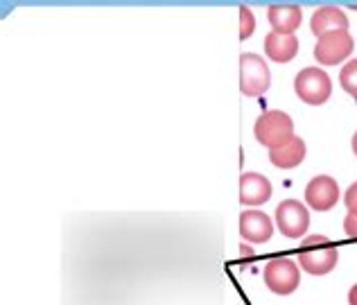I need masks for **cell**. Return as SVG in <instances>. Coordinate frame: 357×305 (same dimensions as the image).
I'll use <instances>...</instances> for the list:
<instances>
[{"label": "cell", "instance_id": "1", "mask_svg": "<svg viewBox=\"0 0 357 305\" xmlns=\"http://www.w3.org/2000/svg\"><path fill=\"white\" fill-rule=\"evenodd\" d=\"M337 260H340L337 244L326 235L305 237L303 244H301V249H298L301 269H305L307 274H314V276H324L328 271H333Z\"/></svg>", "mask_w": 357, "mask_h": 305}, {"label": "cell", "instance_id": "2", "mask_svg": "<svg viewBox=\"0 0 357 305\" xmlns=\"http://www.w3.org/2000/svg\"><path fill=\"white\" fill-rule=\"evenodd\" d=\"M253 133H256L260 145L276 149L294 138V122L283 111H265L256 120Z\"/></svg>", "mask_w": 357, "mask_h": 305}, {"label": "cell", "instance_id": "3", "mask_svg": "<svg viewBox=\"0 0 357 305\" xmlns=\"http://www.w3.org/2000/svg\"><path fill=\"white\" fill-rule=\"evenodd\" d=\"M294 91L305 104L319 107L324 104L333 93V82L328 77V73L321 68H303L294 80Z\"/></svg>", "mask_w": 357, "mask_h": 305}, {"label": "cell", "instance_id": "4", "mask_svg": "<svg viewBox=\"0 0 357 305\" xmlns=\"http://www.w3.org/2000/svg\"><path fill=\"white\" fill-rule=\"evenodd\" d=\"M269 66L258 54H242L240 57V91L249 98H258L269 89Z\"/></svg>", "mask_w": 357, "mask_h": 305}, {"label": "cell", "instance_id": "5", "mask_svg": "<svg viewBox=\"0 0 357 305\" xmlns=\"http://www.w3.org/2000/svg\"><path fill=\"white\" fill-rule=\"evenodd\" d=\"M298 283L301 271L289 258H274L265 265V285L274 294H292Z\"/></svg>", "mask_w": 357, "mask_h": 305}, {"label": "cell", "instance_id": "6", "mask_svg": "<svg viewBox=\"0 0 357 305\" xmlns=\"http://www.w3.org/2000/svg\"><path fill=\"white\" fill-rule=\"evenodd\" d=\"M353 47H355V41L349 34V30L346 32H331V34L321 36V39H317L314 59L324 66H335L344 59H349Z\"/></svg>", "mask_w": 357, "mask_h": 305}, {"label": "cell", "instance_id": "7", "mask_svg": "<svg viewBox=\"0 0 357 305\" xmlns=\"http://www.w3.org/2000/svg\"><path fill=\"white\" fill-rule=\"evenodd\" d=\"M276 224L280 228V233L296 240V237L307 233L310 213L303 204L296 202V199H285V202L276 208Z\"/></svg>", "mask_w": 357, "mask_h": 305}, {"label": "cell", "instance_id": "8", "mask_svg": "<svg viewBox=\"0 0 357 305\" xmlns=\"http://www.w3.org/2000/svg\"><path fill=\"white\" fill-rule=\"evenodd\" d=\"M305 202L314 208V211H331V208L340 202V186L333 177H314L305 188Z\"/></svg>", "mask_w": 357, "mask_h": 305}, {"label": "cell", "instance_id": "9", "mask_svg": "<svg viewBox=\"0 0 357 305\" xmlns=\"http://www.w3.org/2000/svg\"><path fill=\"white\" fill-rule=\"evenodd\" d=\"M271 199V184L258 172H247L240 177V202L244 206H258Z\"/></svg>", "mask_w": 357, "mask_h": 305}, {"label": "cell", "instance_id": "10", "mask_svg": "<svg viewBox=\"0 0 357 305\" xmlns=\"http://www.w3.org/2000/svg\"><path fill=\"white\" fill-rule=\"evenodd\" d=\"M240 233L249 242H267L274 233L271 219L260 211H244L240 215Z\"/></svg>", "mask_w": 357, "mask_h": 305}, {"label": "cell", "instance_id": "11", "mask_svg": "<svg viewBox=\"0 0 357 305\" xmlns=\"http://www.w3.org/2000/svg\"><path fill=\"white\" fill-rule=\"evenodd\" d=\"M310 27H312V34H317V39H321V36L331 34V32L349 30V16L337 7H321L314 12L312 21H310Z\"/></svg>", "mask_w": 357, "mask_h": 305}, {"label": "cell", "instance_id": "12", "mask_svg": "<svg viewBox=\"0 0 357 305\" xmlns=\"http://www.w3.org/2000/svg\"><path fill=\"white\" fill-rule=\"evenodd\" d=\"M265 52L271 61H278V64H287L292 61L296 52H298V39L294 34H278V32H271L267 34L265 39Z\"/></svg>", "mask_w": 357, "mask_h": 305}, {"label": "cell", "instance_id": "13", "mask_svg": "<svg viewBox=\"0 0 357 305\" xmlns=\"http://www.w3.org/2000/svg\"><path fill=\"white\" fill-rule=\"evenodd\" d=\"M267 16H269L271 27H274V32H278V34H294V30L301 25L303 12H301L298 5H271Z\"/></svg>", "mask_w": 357, "mask_h": 305}, {"label": "cell", "instance_id": "14", "mask_svg": "<svg viewBox=\"0 0 357 305\" xmlns=\"http://www.w3.org/2000/svg\"><path fill=\"white\" fill-rule=\"evenodd\" d=\"M303 158H305V142L298 136H294L289 142H285V145H280L276 149H269V161L276 168H283V170H292L301 165Z\"/></svg>", "mask_w": 357, "mask_h": 305}, {"label": "cell", "instance_id": "15", "mask_svg": "<svg viewBox=\"0 0 357 305\" xmlns=\"http://www.w3.org/2000/svg\"><path fill=\"white\" fill-rule=\"evenodd\" d=\"M340 82H342V89L357 100V59L344 66L340 73Z\"/></svg>", "mask_w": 357, "mask_h": 305}, {"label": "cell", "instance_id": "16", "mask_svg": "<svg viewBox=\"0 0 357 305\" xmlns=\"http://www.w3.org/2000/svg\"><path fill=\"white\" fill-rule=\"evenodd\" d=\"M253 30H256V18H253L251 9L249 7H240V39L247 41L249 36L253 34Z\"/></svg>", "mask_w": 357, "mask_h": 305}, {"label": "cell", "instance_id": "17", "mask_svg": "<svg viewBox=\"0 0 357 305\" xmlns=\"http://www.w3.org/2000/svg\"><path fill=\"white\" fill-rule=\"evenodd\" d=\"M344 204H346V208H349V213H355L357 215V184H353L349 190H346Z\"/></svg>", "mask_w": 357, "mask_h": 305}, {"label": "cell", "instance_id": "18", "mask_svg": "<svg viewBox=\"0 0 357 305\" xmlns=\"http://www.w3.org/2000/svg\"><path fill=\"white\" fill-rule=\"evenodd\" d=\"M344 231L349 233L351 237H357V215L355 213H349L344 219Z\"/></svg>", "mask_w": 357, "mask_h": 305}, {"label": "cell", "instance_id": "19", "mask_svg": "<svg viewBox=\"0 0 357 305\" xmlns=\"http://www.w3.org/2000/svg\"><path fill=\"white\" fill-rule=\"evenodd\" d=\"M349 303L357 305V285H355V288H351V292H349Z\"/></svg>", "mask_w": 357, "mask_h": 305}, {"label": "cell", "instance_id": "20", "mask_svg": "<svg viewBox=\"0 0 357 305\" xmlns=\"http://www.w3.org/2000/svg\"><path fill=\"white\" fill-rule=\"evenodd\" d=\"M240 251H242V255H247V258H251V255H253V249H251V246H247V244H242Z\"/></svg>", "mask_w": 357, "mask_h": 305}, {"label": "cell", "instance_id": "21", "mask_svg": "<svg viewBox=\"0 0 357 305\" xmlns=\"http://www.w3.org/2000/svg\"><path fill=\"white\" fill-rule=\"evenodd\" d=\"M353 151H355V154H357V133H355V136H353Z\"/></svg>", "mask_w": 357, "mask_h": 305}]
</instances>
